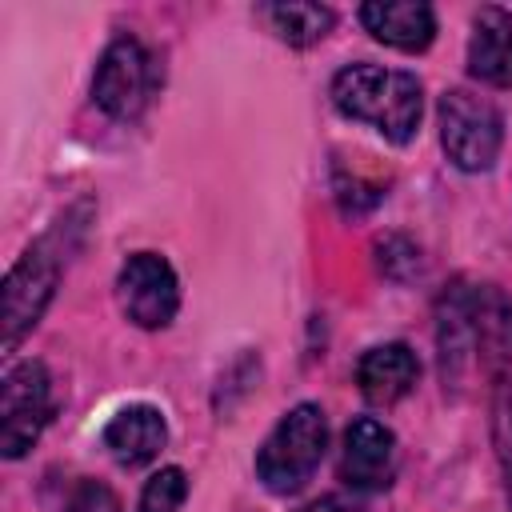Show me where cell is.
Here are the masks:
<instances>
[{
	"instance_id": "6da1fadb",
	"label": "cell",
	"mask_w": 512,
	"mask_h": 512,
	"mask_svg": "<svg viewBox=\"0 0 512 512\" xmlns=\"http://www.w3.org/2000/svg\"><path fill=\"white\" fill-rule=\"evenodd\" d=\"M440 364L444 380L472 384L512 368V304L496 288L456 284L440 296Z\"/></svg>"
},
{
	"instance_id": "7a4b0ae2",
	"label": "cell",
	"mask_w": 512,
	"mask_h": 512,
	"mask_svg": "<svg viewBox=\"0 0 512 512\" xmlns=\"http://www.w3.org/2000/svg\"><path fill=\"white\" fill-rule=\"evenodd\" d=\"M332 104L348 120L372 124L392 144H408L420 128V80L412 72L348 64L332 80Z\"/></svg>"
},
{
	"instance_id": "3957f363",
	"label": "cell",
	"mask_w": 512,
	"mask_h": 512,
	"mask_svg": "<svg viewBox=\"0 0 512 512\" xmlns=\"http://www.w3.org/2000/svg\"><path fill=\"white\" fill-rule=\"evenodd\" d=\"M328 448V420L316 404H296L280 424L268 432V440L256 452V476L268 492L288 496L300 492Z\"/></svg>"
},
{
	"instance_id": "277c9868",
	"label": "cell",
	"mask_w": 512,
	"mask_h": 512,
	"mask_svg": "<svg viewBox=\"0 0 512 512\" xmlns=\"http://www.w3.org/2000/svg\"><path fill=\"white\" fill-rule=\"evenodd\" d=\"M440 140H444V152L456 168L484 172L500 156L504 120L484 96L452 88L440 96Z\"/></svg>"
},
{
	"instance_id": "5b68a950",
	"label": "cell",
	"mask_w": 512,
	"mask_h": 512,
	"mask_svg": "<svg viewBox=\"0 0 512 512\" xmlns=\"http://www.w3.org/2000/svg\"><path fill=\"white\" fill-rule=\"evenodd\" d=\"M52 416V380L40 360H20L0 384V448L8 460L24 456Z\"/></svg>"
},
{
	"instance_id": "8992f818",
	"label": "cell",
	"mask_w": 512,
	"mask_h": 512,
	"mask_svg": "<svg viewBox=\"0 0 512 512\" xmlns=\"http://www.w3.org/2000/svg\"><path fill=\"white\" fill-rule=\"evenodd\" d=\"M152 88H156V68L144 44L132 36L112 40L96 64V80H92L96 104L116 120H132L144 112Z\"/></svg>"
},
{
	"instance_id": "52a82bcc",
	"label": "cell",
	"mask_w": 512,
	"mask_h": 512,
	"mask_svg": "<svg viewBox=\"0 0 512 512\" xmlns=\"http://www.w3.org/2000/svg\"><path fill=\"white\" fill-rule=\"evenodd\" d=\"M116 292H120L124 316L132 324H140V328H164V324H172V316L180 308L176 272L156 252L128 256L124 268H120V276H116Z\"/></svg>"
},
{
	"instance_id": "ba28073f",
	"label": "cell",
	"mask_w": 512,
	"mask_h": 512,
	"mask_svg": "<svg viewBox=\"0 0 512 512\" xmlns=\"http://www.w3.org/2000/svg\"><path fill=\"white\" fill-rule=\"evenodd\" d=\"M56 280H60V260L48 252V244H36L16 260V268L4 280V348L8 352L40 320L44 304L56 292Z\"/></svg>"
},
{
	"instance_id": "9c48e42d",
	"label": "cell",
	"mask_w": 512,
	"mask_h": 512,
	"mask_svg": "<svg viewBox=\"0 0 512 512\" xmlns=\"http://www.w3.org/2000/svg\"><path fill=\"white\" fill-rule=\"evenodd\" d=\"M392 476H396V436L372 416L352 420L344 428L340 480L356 492H384Z\"/></svg>"
},
{
	"instance_id": "30bf717a",
	"label": "cell",
	"mask_w": 512,
	"mask_h": 512,
	"mask_svg": "<svg viewBox=\"0 0 512 512\" xmlns=\"http://www.w3.org/2000/svg\"><path fill=\"white\" fill-rule=\"evenodd\" d=\"M360 20L376 40L400 52H424L436 36V16L420 0H376L360 8Z\"/></svg>"
},
{
	"instance_id": "8fae6325",
	"label": "cell",
	"mask_w": 512,
	"mask_h": 512,
	"mask_svg": "<svg viewBox=\"0 0 512 512\" xmlns=\"http://www.w3.org/2000/svg\"><path fill=\"white\" fill-rule=\"evenodd\" d=\"M468 72L492 88H512V16L504 8H480L468 40Z\"/></svg>"
},
{
	"instance_id": "7c38bea8",
	"label": "cell",
	"mask_w": 512,
	"mask_h": 512,
	"mask_svg": "<svg viewBox=\"0 0 512 512\" xmlns=\"http://www.w3.org/2000/svg\"><path fill=\"white\" fill-rule=\"evenodd\" d=\"M164 440H168V428L152 404H128L104 424V448L124 468L148 464L164 448Z\"/></svg>"
},
{
	"instance_id": "4fadbf2b",
	"label": "cell",
	"mask_w": 512,
	"mask_h": 512,
	"mask_svg": "<svg viewBox=\"0 0 512 512\" xmlns=\"http://www.w3.org/2000/svg\"><path fill=\"white\" fill-rule=\"evenodd\" d=\"M416 376H420V364L408 344H380V348L364 352V360L356 368L360 392L372 404H396L400 396L412 392Z\"/></svg>"
},
{
	"instance_id": "5bb4252c",
	"label": "cell",
	"mask_w": 512,
	"mask_h": 512,
	"mask_svg": "<svg viewBox=\"0 0 512 512\" xmlns=\"http://www.w3.org/2000/svg\"><path fill=\"white\" fill-rule=\"evenodd\" d=\"M264 16H268V24H272V32L284 40V44H292V48H308V44H316V40H324L328 36V28H332V8H324V4H268L264 8Z\"/></svg>"
},
{
	"instance_id": "9a60e30c",
	"label": "cell",
	"mask_w": 512,
	"mask_h": 512,
	"mask_svg": "<svg viewBox=\"0 0 512 512\" xmlns=\"http://www.w3.org/2000/svg\"><path fill=\"white\" fill-rule=\"evenodd\" d=\"M184 496H188V476L180 468H160L140 492V512H180Z\"/></svg>"
},
{
	"instance_id": "2e32d148",
	"label": "cell",
	"mask_w": 512,
	"mask_h": 512,
	"mask_svg": "<svg viewBox=\"0 0 512 512\" xmlns=\"http://www.w3.org/2000/svg\"><path fill=\"white\" fill-rule=\"evenodd\" d=\"M492 444H496V456L512 480V376L500 380V392H496V408H492Z\"/></svg>"
},
{
	"instance_id": "e0dca14e",
	"label": "cell",
	"mask_w": 512,
	"mask_h": 512,
	"mask_svg": "<svg viewBox=\"0 0 512 512\" xmlns=\"http://www.w3.org/2000/svg\"><path fill=\"white\" fill-rule=\"evenodd\" d=\"M64 512H124L116 492L100 480H76L64 496Z\"/></svg>"
},
{
	"instance_id": "ac0fdd59",
	"label": "cell",
	"mask_w": 512,
	"mask_h": 512,
	"mask_svg": "<svg viewBox=\"0 0 512 512\" xmlns=\"http://www.w3.org/2000/svg\"><path fill=\"white\" fill-rule=\"evenodd\" d=\"M300 512H364V508L352 504V500H344V496H320L316 504H308V508H300Z\"/></svg>"
}]
</instances>
